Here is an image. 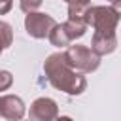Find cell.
Here are the masks:
<instances>
[{
	"label": "cell",
	"mask_w": 121,
	"mask_h": 121,
	"mask_svg": "<svg viewBox=\"0 0 121 121\" xmlns=\"http://www.w3.org/2000/svg\"><path fill=\"white\" fill-rule=\"evenodd\" d=\"M43 72L47 76V81L57 89V91H62L66 95H81L87 87V79L81 72L74 70L66 59H64V53H53L45 59L43 62Z\"/></svg>",
	"instance_id": "obj_1"
},
{
	"label": "cell",
	"mask_w": 121,
	"mask_h": 121,
	"mask_svg": "<svg viewBox=\"0 0 121 121\" xmlns=\"http://www.w3.org/2000/svg\"><path fill=\"white\" fill-rule=\"evenodd\" d=\"M83 19L95 32H115L119 25V9L117 6H89Z\"/></svg>",
	"instance_id": "obj_2"
},
{
	"label": "cell",
	"mask_w": 121,
	"mask_h": 121,
	"mask_svg": "<svg viewBox=\"0 0 121 121\" xmlns=\"http://www.w3.org/2000/svg\"><path fill=\"white\" fill-rule=\"evenodd\" d=\"M62 53L66 62L81 74H91L100 66V57L87 45H68Z\"/></svg>",
	"instance_id": "obj_3"
},
{
	"label": "cell",
	"mask_w": 121,
	"mask_h": 121,
	"mask_svg": "<svg viewBox=\"0 0 121 121\" xmlns=\"http://www.w3.org/2000/svg\"><path fill=\"white\" fill-rule=\"evenodd\" d=\"M55 19L47 13H42V11H30L26 13L25 17V30L28 36L36 38V40H42V38H47L49 30L55 26Z\"/></svg>",
	"instance_id": "obj_4"
},
{
	"label": "cell",
	"mask_w": 121,
	"mask_h": 121,
	"mask_svg": "<svg viewBox=\"0 0 121 121\" xmlns=\"http://www.w3.org/2000/svg\"><path fill=\"white\" fill-rule=\"evenodd\" d=\"M59 115V106L49 96H40L30 104L28 119L30 121H53Z\"/></svg>",
	"instance_id": "obj_5"
},
{
	"label": "cell",
	"mask_w": 121,
	"mask_h": 121,
	"mask_svg": "<svg viewBox=\"0 0 121 121\" xmlns=\"http://www.w3.org/2000/svg\"><path fill=\"white\" fill-rule=\"evenodd\" d=\"M26 113L25 102L17 95H4L0 96V119L4 121H21Z\"/></svg>",
	"instance_id": "obj_6"
},
{
	"label": "cell",
	"mask_w": 121,
	"mask_h": 121,
	"mask_svg": "<svg viewBox=\"0 0 121 121\" xmlns=\"http://www.w3.org/2000/svg\"><path fill=\"white\" fill-rule=\"evenodd\" d=\"M115 47H117V36H115V32H95V34H93L91 49H93L98 57L113 53Z\"/></svg>",
	"instance_id": "obj_7"
},
{
	"label": "cell",
	"mask_w": 121,
	"mask_h": 121,
	"mask_svg": "<svg viewBox=\"0 0 121 121\" xmlns=\"http://www.w3.org/2000/svg\"><path fill=\"white\" fill-rule=\"evenodd\" d=\"M62 28H64V32L68 34L70 42H74V40H78V38H81V36L85 34L87 25H85V21H79V19H66V21L62 23Z\"/></svg>",
	"instance_id": "obj_8"
},
{
	"label": "cell",
	"mask_w": 121,
	"mask_h": 121,
	"mask_svg": "<svg viewBox=\"0 0 121 121\" xmlns=\"http://www.w3.org/2000/svg\"><path fill=\"white\" fill-rule=\"evenodd\" d=\"M47 40L51 42V45H55V47H68L72 42H70V38H68V34L64 32V28H62V23H55V26L49 30V34H47Z\"/></svg>",
	"instance_id": "obj_9"
},
{
	"label": "cell",
	"mask_w": 121,
	"mask_h": 121,
	"mask_svg": "<svg viewBox=\"0 0 121 121\" xmlns=\"http://www.w3.org/2000/svg\"><path fill=\"white\" fill-rule=\"evenodd\" d=\"M11 43H13V28L9 23L0 21V45L4 49H8Z\"/></svg>",
	"instance_id": "obj_10"
},
{
	"label": "cell",
	"mask_w": 121,
	"mask_h": 121,
	"mask_svg": "<svg viewBox=\"0 0 121 121\" xmlns=\"http://www.w3.org/2000/svg\"><path fill=\"white\" fill-rule=\"evenodd\" d=\"M89 6H74V4H68V19H79V21H85V9Z\"/></svg>",
	"instance_id": "obj_11"
},
{
	"label": "cell",
	"mask_w": 121,
	"mask_h": 121,
	"mask_svg": "<svg viewBox=\"0 0 121 121\" xmlns=\"http://www.w3.org/2000/svg\"><path fill=\"white\" fill-rule=\"evenodd\" d=\"M19 6H21V9L25 13H30V11H36L42 6V0H21Z\"/></svg>",
	"instance_id": "obj_12"
},
{
	"label": "cell",
	"mask_w": 121,
	"mask_h": 121,
	"mask_svg": "<svg viewBox=\"0 0 121 121\" xmlns=\"http://www.w3.org/2000/svg\"><path fill=\"white\" fill-rule=\"evenodd\" d=\"M11 83H13V76H11V72H8V70H0V91L9 89Z\"/></svg>",
	"instance_id": "obj_13"
},
{
	"label": "cell",
	"mask_w": 121,
	"mask_h": 121,
	"mask_svg": "<svg viewBox=\"0 0 121 121\" xmlns=\"http://www.w3.org/2000/svg\"><path fill=\"white\" fill-rule=\"evenodd\" d=\"M13 6V0H0V15H6Z\"/></svg>",
	"instance_id": "obj_14"
},
{
	"label": "cell",
	"mask_w": 121,
	"mask_h": 121,
	"mask_svg": "<svg viewBox=\"0 0 121 121\" xmlns=\"http://www.w3.org/2000/svg\"><path fill=\"white\" fill-rule=\"evenodd\" d=\"M64 2L74 4V6H89L91 4V0H64Z\"/></svg>",
	"instance_id": "obj_15"
},
{
	"label": "cell",
	"mask_w": 121,
	"mask_h": 121,
	"mask_svg": "<svg viewBox=\"0 0 121 121\" xmlns=\"http://www.w3.org/2000/svg\"><path fill=\"white\" fill-rule=\"evenodd\" d=\"M53 121H72V117H68V115H60V117H59V115H57Z\"/></svg>",
	"instance_id": "obj_16"
},
{
	"label": "cell",
	"mask_w": 121,
	"mask_h": 121,
	"mask_svg": "<svg viewBox=\"0 0 121 121\" xmlns=\"http://www.w3.org/2000/svg\"><path fill=\"white\" fill-rule=\"evenodd\" d=\"M108 2H112L113 6H119V2H121V0H108Z\"/></svg>",
	"instance_id": "obj_17"
},
{
	"label": "cell",
	"mask_w": 121,
	"mask_h": 121,
	"mask_svg": "<svg viewBox=\"0 0 121 121\" xmlns=\"http://www.w3.org/2000/svg\"><path fill=\"white\" fill-rule=\"evenodd\" d=\"M2 51H4V47H2V45H0V55H2Z\"/></svg>",
	"instance_id": "obj_18"
}]
</instances>
